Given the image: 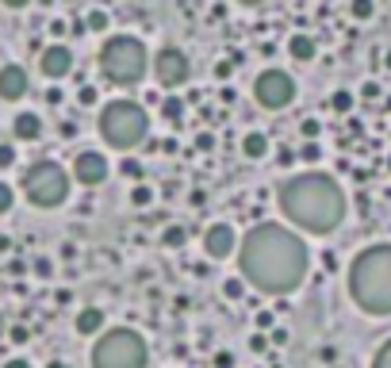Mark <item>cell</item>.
<instances>
[{"mask_svg":"<svg viewBox=\"0 0 391 368\" xmlns=\"http://www.w3.org/2000/svg\"><path fill=\"white\" fill-rule=\"evenodd\" d=\"M77 100H81V104H84V107H92V104H96V100H100V92L92 89V85H84V89H81V92H77Z\"/></svg>","mask_w":391,"mask_h":368,"instance_id":"1f68e13d","label":"cell"},{"mask_svg":"<svg viewBox=\"0 0 391 368\" xmlns=\"http://www.w3.org/2000/svg\"><path fill=\"white\" fill-rule=\"evenodd\" d=\"M276 204H280V215L300 234H315V238L334 234L345 222V211H349L345 189L322 169H307L288 177L276 189Z\"/></svg>","mask_w":391,"mask_h":368,"instance_id":"7a4b0ae2","label":"cell"},{"mask_svg":"<svg viewBox=\"0 0 391 368\" xmlns=\"http://www.w3.org/2000/svg\"><path fill=\"white\" fill-rule=\"evenodd\" d=\"M238 4H246V8H261L265 0H238Z\"/></svg>","mask_w":391,"mask_h":368,"instance_id":"f6af8a7d","label":"cell"},{"mask_svg":"<svg viewBox=\"0 0 391 368\" xmlns=\"http://www.w3.org/2000/svg\"><path fill=\"white\" fill-rule=\"evenodd\" d=\"M353 104H357V96H353L349 89H338V92H334V96H330V107H334V112H338V115L353 112Z\"/></svg>","mask_w":391,"mask_h":368,"instance_id":"44dd1931","label":"cell"},{"mask_svg":"<svg viewBox=\"0 0 391 368\" xmlns=\"http://www.w3.org/2000/svg\"><path fill=\"white\" fill-rule=\"evenodd\" d=\"M12 134H16L19 142H39L42 139V115L39 112H19L16 119H12Z\"/></svg>","mask_w":391,"mask_h":368,"instance_id":"9a60e30c","label":"cell"},{"mask_svg":"<svg viewBox=\"0 0 391 368\" xmlns=\"http://www.w3.org/2000/svg\"><path fill=\"white\" fill-rule=\"evenodd\" d=\"M0 368H31V360H27V357H8Z\"/></svg>","mask_w":391,"mask_h":368,"instance_id":"8d00e7d4","label":"cell"},{"mask_svg":"<svg viewBox=\"0 0 391 368\" xmlns=\"http://www.w3.org/2000/svg\"><path fill=\"white\" fill-rule=\"evenodd\" d=\"M96 131L108 142L111 150H134L146 142L150 134V115L146 107L134 104V100H111V104L100 107V119H96Z\"/></svg>","mask_w":391,"mask_h":368,"instance_id":"8992f818","label":"cell"},{"mask_svg":"<svg viewBox=\"0 0 391 368\" xmlns=\"http://www.w3.org/2000/svg\"><path fill=\"white\" fill-rule=\"evenodd\" d=\"M234 249H238V230L230 222H211L203 230V254L211 261H226V257H234Z\"/></svg>","mask_w":391,"mask_h":368,"instance_id":"7c38bea8","label":"cell"},{"mask_svg":"<svg viewBox=\"0 0 391 368\" xmlns=\"http://www.w3.org/2000/svg\"><path fill=\"white\" fill-rule=\"evenodd\" d=\"M288 54H291V62H315V54H318V42H315V35H291L288 39Z\"/></svg>","mask_w":391,"mask_h":368,"instance_id":"2e32d148","label":"cell"},{"mask_svg":"<svg viewBox=\"0 0 391 368\" xmlns=\"http://www.w3.org/2000/svg\"><path fill=\"white\" fill-rule=\"evenodd\" d=\"M16 207V189H12L8 180H0V215H8Z\"/></svg>","mask_w":391,"mask_h":368,"instance_id":"cb8c5ba5","label":"cell"},{"mask_svg":"<svg viewBox=\"0 0 391 368\" xmlns=\"http://www.w3.org/2000/svg\"><path fill=\"white\" fill-rule=\"evenodd\" d=\"M100 73L104 81H111L116 89H134L142 85V77L150 73V54H146V42L134 39V35H111L100 46Z\"/></svg>","mask_w":391,"mask_h":368,"instance_id":"5b68a950","label":"cell"},{"mask_svg":"<svg viewBox=\"0 0 391 368\" xmlns=\"http://www.w3.org/2000/svg\"><path fill=\"white\" fill-rule=\"evenodd\" d=\"M62 139H77V123H62Z\"/></svg>","mask_w":391,"mask_h":368,"instance_id":"60d3db41","label":"cell"},{"mask_svg":"<svg viewBox=\"0 0 391 368\" xmlns=\"http://www.w3.org/2000/svg\"><path fill=\"white\" fill-rule=\"evenodd\" d=\"M84 27H89V31H96V35L108 31V12H100V8L89 12V16H84Z\"/></svg>","mask_w":391,"mask_h":368,"instance_id":"d4e9b609","label":"cell"},{"mask_svg":"<svg viewBox=\"0 0 391 368\" xmlns=\"http://www.w3.org/2000/svg\"><path fill=\"white\" fill-rule=\"evenodd\" d=\"M12 165H16V146L4 142V146H0V169H12Z\"/></svg>","mask_w":391,"mask_h":368,"instance_id":"4dcf8cb0","label":"cell"},{"mask_svg":"<svg viewBox=\"0 0 391 368\" xmlns=\"http://www.w3.org/2000/svg\"><path fill=\"white\" fill-rule=\"evenodd\" d=\"M46 368H69L66 360H46Z\"/></svg>","mask_w":391,"mask_h":368,"instance_id":"bcb514c9","label":"cell"},{"mask_svg":"<svg viewBox=\"0 0 391 368\" xmlns=\"http://www.w3.org/2000/svg\"><path fill=\"white\" fill-rule=\"evenodd\" d=\"M383 62H388V69H391V54H388V58H383Z\"/></svg>","mask_w":391,"mask_h":368,"instance_id":"7dc6e473","label":"cell"},{"mask_svg":"<svg viewBox=\"0 0 391 368\" xmlns=\"http://www.w3.org/2000/svg\"><path fill=\"white\" fill-rule=\"evenodd\" d=\"M253 100H257L265 112H284V107L295 100V81L284 69H261L257 81H253Z\"/></svg>","mask_w":391,"mask_h":368,"instance_id":"ba28073f","label":"cell"},{"mask_svg":"<svg viewBox=\"0 0 391 368\" xmlns=\"http://www.w3.org/2000/svg\"><path fill=\"white\" fill-rule=\"evenodd\" d=\"M345 292L368 319H391V242L365 245L349 261Z\"/></svg>","mask_w":391,"mask_h":368,"instance_id":"3957f363","label":"cell"},{"mask_svg":"<svg viewBox=\"0 0 391 368\" xmlns=\"http://www.w3.org/2000/svg\"><path fill=\"white\" fill-rule=\"evenodd\" d=\"M388 169H391V157H388Z\"/></svg>","mask_w":391,"mask_h":368,"instance_id":"c3c4849f","label":"cell"},{"mask_svg":"<svg viewBox=\"0 0 391 368\" xmlns=\"http://www.w3.org/2000/svg\"><path fill=\"white\" fill-rule=\"evenodd\" d=\"M361 96H365V100H376V96H380V85H376V81H368L365 89H361Z\"/></svg>","mask_w":391,"mask_h":368,"instance_id":"74e56055","label":"cell"},{"mask_svg":"<svg viewBox=\"0 0 391 368\" xmlns=\"http://www.w3.org/2000/svg\"><path fill=\"white\" fill-rule=\"evenodd\" d=\"M300 134L303 139H318V134H322V123H318L315 115H307V119L300 123Z\"/></svg>","mask_w":391,"mask_h":368,"instance_id":"4316f807","label":"cell"},{"mask_svg":"<svg viewBox=\"0 0 391 368\" xmlns=\"http://www.w3.org/2000/svg\"><path fill=\"white\" fill-rule=\"evenodd\" d=\"M46 100H51V104H62V100H66V92H62V89H51V92H46Z\"/></svg>","mask_w":391,"mask_h":368,"instance_id":"b9f144b4","label":"cell"},{"mask_svg":"<svg viewBox=\"0 0 391 368\" xmlns=\"http://www.w3.org/2000/svg\"><path fill=\"white\" fill-rule=\"evenodd\" d=\"M119 173L138 180V177H142V161H134V157H123V161H119Z\"/></svg>","mask_w":391,"mask_h":368,"instance_id":"83f0119b","label":"cell"},{"mask_svg":"<svg viewBox=\"0 0 391 368\" xmlns=\"http://www.w3.org/2000/svg\"><path fill=\"white\" fill-rule=\"evenodd\" d=\"M211 365H215V368H234V353H215V360H211Z\"/></svg>","mask_w":391,"mask_h":368,"instance_id":"836d02e7","label":"cell"},{"mask_svg":"<svg viewBox=\"0 0 391 368\" xmlns=\"http://www.w3.org/2000/svg\"><path fill=\"white\" fill-rule=\"evenodd\" d=\"M265 154H269V139H265L261 131L242 134V157H250V161H261Z\"/></svg>","mask_w":391,"mask_h":368,"instance_id":"e0dca14e","label":"cell"},{"mask_svg":"<svg viewBox=\"0 0 391 368\" xmlns=\"http://www.w3.org/2000/svg\"><path fill=\"white\" fill-rule=\"evenodd\" d=\"M230 73H234V62H219V66H215V77H219V81H226Z\"/></svg>","mask_w":391,"mask_h":368,"instance_id":"e575fe53","label":"cell"},{"mask_svg":"<svg viewBox=\"0 0 391 368\" xmlns=\"http://www.w3.org/2000/svg\"><path fill=\"white\" fill-rule=\"evenodd\" d=\"M242 295H246V280H242V277H226L223 280V299L226 303H238Z\"/></svg>","mask_w":391,"mask_h":368,"instance_id":"ffe728a7","label":"cell"},{"mask_svg":"<svg viewBox=\"0 0 391 368\" xmlns=\"http://www.w3.org/2000/svg\"><path fill=\"white\" fill-rule=\"evenodd\" d=\"M39 69L46 81H66L73 73V50L66 42H51V46L39 50Z\"/></svg>","mask_w":391,"mask_h":368,"instance_id":"8fae6325","label":"cell"},{"mask_svg":"<svg viewBox=\"0 0 391 368\" xmlns=\"http://www.w3.org/2000/svg\"><path fill=\"white\" fill-rule=\"evenodd\" d=\"M196 146H200V150H215V139H211V134H200V139H196Z\"/></svg>","mask_w":391,"mask_h":368,"instance_id":"ab89813d","label":"cell"},{"mask_svg":"<svg viewBox=\"0 0 391 368\" xmlns=\"http://www.w3.org/2000/svg\"><path fill=\"white\" fill-rule=\"evenodd\" d=\"M69 177H73L77 184H84V189H100L104 180L111 177V165H108V157H104L100 150H81V154L73 157Z\"/></svg>","mask_w":391,"mask_h":368,"instance_id":"30bf717a","label":"cell"},{"mask_svg":"<svg viewBox=\"0 0 391 368\" xmlns=\"http://www.w3.org/2000/svg\"><path fill=\"white\" fill-rule=\"evenodd\" d=\"M150 69H154V77H158L161 89H181V85H188V77H192V62H188V54H184L181 46H161L158 54H154Z\"/></svg>","mask_w":391,"mask_h":368,"instance_id":"9c48e42d","label":"cell"},{"mask_svg":"<svg viewBox=\"0 0 391 368\" xmlns=\"http://www.w3.org/2000/svg\"><path fill=\"white\" fill-rule=\"evenodd\" d=\"M184 242H188V230H184L181 222H169V227L161 230V245H165V249H184Z\"/></svg>","mask_w":391,"mask_h":368,"instance_id":"ac0fdd59","label":"cell"},{"mask_svg":"<svg viewBox=\"0 0 391 368\" xmlns=\"http://www.w3.org/2000/svg\"><path fill=\"white\" fill-rule=\"evenodd\" d=\"M238 277L246 288H257L261 295H295L311 277V249L295 227L284 222H257L242 234L238 249Z\"/></svg>","mask_w":391,"mask_h":368,"instance_id":"6da1fadb","label":"cell"},{"mask_svg":"<svg viewBox=\"0 0 391 368\" xmlns=\"http://www.w3.org/2000/svg\"><path fill=\"white\" fill-rule=\"evenodd\" d=\"M19 192L27 196V204L39 207V211H54L69 200L73 192V177H69L66 165L51 161V157H42V161L27 165L19 173Z\"/></svg>","mask_w":391,"mask_h":368,"instance_id":"52a82bcc","label":"cell"},{"mask_svg":"<svg viewBox=\"0 0 391 368\" xmlns=\"http://www.w3.org/2000/svg\"><path fill=\"white\" fill-rule=\"evenodd\" d=\"M250 349H253V353H265V349H269V338L261 334V330H257V334L250 338Z\"/></svg>","mask_w":391,"mask_h":368,"instance_id":"d6a6232c","label":"cell"},{"mask_svg":"<svg viewBox=\"0 0 391 368\" xmlns=\"http://www.w3.org/2000/svg\"><path fill=\"white\" fill-rule=\"evenodd\" d=\"M273 345H288V330L284 326H273V338H269Z\"/></svg>","mask_w":391,"mask_h":368,"instance_id":"d590c367","label":"cell"},{"mask_svg":"<svg viewBox=\"0 0 391 368\" xmlns=\"http://www.w3.org/2000/svg\"><path fill=\"white\" fill-rule=\"evenodd\" d=\"M372 368H391V338L380 345V349L372 353Z\"/></svg>","mask_w":391,"mask_h":368,"instance_id":"484cf974","label":"cell"},{"mask_svg":"<svg viewBox=\"0 0 391 368\" xmlns=\"http://www.w3.org/2000/svg\"><path fill=\"white\" fill-rule=\"evenodd\" d=\"M165 119H184V104H181V100H176V96H169L165 100Z\"/></svg>","mask_w":391,"mask_h":368,"instance_id":"f1b7e54d","label":"cell"},{"mask_svg":"<svg viewBox=\"0 0 391 368\" xmlns=\"http://www.w3.org/2000/svg\"><path fill=\"white\" fill-rule=\"evenodd\" d=\"M349 16L361 19V24H365V19H372L376 16V0H349Z\"/></svg>","mask_w":391,"mask_h":368,"instance_id":"603a6c76","label":"cell"},{"mask_svg":"<svg viewBox=\"0 0 391 368\" xmlns=\"http://www.w3.org/2000/svg\"><path fill=\"white\" fill-rule=\"evenodd\" d=\"M104 326H108V311H104V307H81L77 319H73V330L81 338H96Z\"/></svg>","mask_w":391,"mask_h":368,"instance_id":"5bb4252c","label":"cell"},{"mask_svg":"<svg viewBox=\"0 0 391 368\" xmlns=\"http://www.w3.org/2000/svg\"><path fill=\"white\" fill-rule=\"evenodd\" d=\"M154 200H158V192H154L150 184H142V180L131 189V207H150Z\"/></svg>","mask_w":391,"mask_h":368,"instance_id":"d6986e66","label":"cell"},{"mask_svg":"<svg viewBox=\"0 0 391 368\" xmlns=\"http://www.w3.org/2000/svg\"><path fill=\"white\" fill-rule=\"evenodd\" d=\"M276 161H280V165H291V161H295V154H291V150H280V157H276Z\"/></svg>","mask_w":391,"mask_h":368,"instance_id":"ee69618b","label":"cell"},{"mask_svg":"<svg viewBox=\"0 0 391 368\" xmlns=\"http://www.w3.org/2000/svg\"><path fill=\"white\" fill-rule=\"evenodd\" d=\"M27 92H31V77H27L24 66H0V100L16 104Z\"/></svg>","mask_w":391,"mask_h":368,"instance_id":"4fadbf2b","label":"cell"},{"mask_svg":"<svg viewBox=\"0 0 391 368\" xmlns=\"http://www.w3.org/2000/svg\"><path fill=\"white\" fill-rule=\"evenodd\" d=\"M295 161H307V165H318V161H322V146H318L315 139H307V142H303V146H300V154H295Z\"/></svg>","mask_w":391,"mask_h":368,"instance_id":"7402d4cb","label":"cell"},{"mask_svg":"<svg viewBox=\"0 0 391 368\" xmlns=\"http://www.w3.org/2000/svg\"><path fill=\"white\" fill-rule=\"evenodd\" d=\"M89 368H150V342L134 326H104L92 342Z\"/></svg>","mask_w":391,"mask_h":368,"instance_id":"277c9868","label":"cell"},{"mask_svg":"<svg viewBox=\"0 0 391 368\" xmlns=\"http://www.w3.org/2000/svg\"><path fill=\"white\" fill-rule=\"evenodd\" d=\"M253 326H257V330H273L276 326V315L273 311H257V315H253Z\"/></svg>","mask_w":391,"mask_h":368,"instance_id":"f546056e","label":"cell"},{"mask_svg":"<svg viewBox=\"0 0 391 368\" xmlns=\"http://www.w3.org/2000/svg\"><path fill=\"white\" fill-rule=\"evenodd\" d=\"M8 338H12V342H16V345H24V342H27V338H31V334H27L24 326H12V334H8Z\"/></svg>","mask_w":391,"mask_h":368,"instance_id":"f35d334b","label":"cell"},{"mask_svg":"<svg viewBox=\"0 0 391 368\" xmlns=\"http://www.w3.org/2000/svg\"><path fill=\"white\" fill-rule=\"evenodd\" d=\"M0 4H4V8H27L31 0H0Z\"/></svg>","mask_w":391,"mask_h":368,"instance_id":"7bdbcfd3","label":"cell"}]
</instances>
